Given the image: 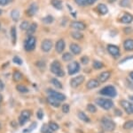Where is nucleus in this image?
<instances>
[{"label":"nucleus","instance_id":"nucleus-1","mask_svg":"<svg viewBox=\"0 0 133 133\" xmlns=\"http://www.w3.org/2000/svg\"><path fill=\"white\" fill-rule=\"evenodd\" d=\"M51 72L58 77H63L65 75V72L62 70L61 64L59 61L52 62V63L51 64Z\"/></svg>","mask_w":133,"mask_h":133},{"label":"nucleus","instance_id":"nucleus-2","mask_svg":"<svg viewBox=\"0 0 133 133\" xmlns=\"http://www.w3.org/2000/svg\"><path fill=\"white\" fill-rule=\"evenodd\" d=\"M101 125H102V128L104 129L105 130H107V131H113V130L115 129V122H113L111 119L107 118V117L102 118Z\"/></svg>","mask_w":133,"mask_h":133},{"label":"nucleus","instance_id":"nucleus-3","mask_svg":"<svg viewBox=\"0 0 133 133\" xmlns=\"http://www.w3.org/2000/svg\"><path fill=\"white\" fill-rule=\"evenodd\" d=\"M99 94H101L103 96H110V97H115L117 95V91L115 89V88L114 86H107V87L103 88L101 90L99 91Z\"/></svg>","mask_w":133,"mask_h":133},{"label":"nucleus","instance_id":"nucleus-4","mask_svg":"<svg viewBox=\"0 0 133 133\" xmlns=\"http://www.w3.org/2000/svg\"><path fill=\"white\" fill-rule=\"evenodd\" d=\"M36 39L35 37L33 36H29L26 38L25 42H24V48L26 51H33L36 48Z\"/></svg>","mask_w":133,"mask_h":133},{"label":"nucleus","instance_id":"nucleus-5","mask_svg":"<svg viewBox=\"0 0 133 133\" xmlns=\"http://www.w3.org/2000/svg\"><path fill=\"white\" fill-rule=\"evenodd\" d=\"M96 104L105 110H109L114 106V103L112 100L106 99V98H98V99H96Z\"/></svg>","mask_w":133,"mask_h":133},{"label":"nucleus","instance_id":"nucleus-6","mask_svg":"<svg viewBox=\"0 0 133 133\" xmlns=\"http://www.w3.org/2000/svg\"><path fill=\"white\" fill-rule=\"evenodd\" d=\"M68 74L69 75H74L76 74L77 72H79L80 70V64L77 62H72L71 63L68 64Z\"/></svg>","mask_w":133,"mask_h":133},{"label":"nucleus","instance_id":"nucleus-7","mask_svg":"<svg viewBox=\"0 0 133 133\" xmlns=\"http://www.w3.org/2000/svg\"><path fill=\"white\" fill-rule=\"evenodd\" d=\"M121 106L125 110V112L128 114H132L133 113V104L130 102L127 101V100H122L121 101Z\"/></svg>","mask_w":133,"mask_h":133},{"label":"nucleus","instance_id":"nucleus-8","mask_svg":"<svg viewBox=\"0 0 133 133\" xmlns=\"http://www.w3.org/2000/svg\"><path fill=\"white\" fill-rule=\"evenodd\" d=\"M83 81H84V76L80 75V76L75 77V78H73L72 80H70V86L75 89V88H77L78 86H80Z\"/></svg>","mask_w":133,"mask_h":133},{"label":"nucleus","instance_id":"nucleus-9","mask_svg":"<svg viewBox=\"0 0 133 133\" xmlns=\"http://www.w3.org/2000/svg\"><path fill=\"white\" fill-rule=\"evenodd\" d=\"M48 93L49 95H50L51 96H52V97L56 98V99H58L59 101H64V100L66 99V96L63 95L62 93H59V92H57L55 90H53V89H48Z\"/></svg>","mask_w":133,"mask_h":133},{"label":"nucleus","instance_id":"nucleus-10","mask_svg":"<svg viewBox=\"0 0 133 133\" xmlns=\"http://www.w3.org/2000/svg\"><path fill=\"white\" fill-rule=\"evenodd\" d=\"M108 53L114 57H118L120 55V49L118 47L115 46V45H108Z\"/></svg>","mask_w":133,"mask_h":133},{"label":"nucleus","instance_id":"nucleus-11","mask_svg":"<svg viewBox=\"0 0 133 133\" xmlns=\"http://www.w3.org/2000/svg\"><path fill=\"white\" fill-rule=\"evenodd\" d=\"M70 27L75 30H76V31H83V30L86 29V25H85L83 21H78L71 22Z\"/></svg>","mask_w":133,"mask_h":133},{"label":"nucleus","instance_id":"nucleus-12","mask_svg":"<svg viewBox=\"0 0 133 133\" xmlns=\"http://www.w3.org/2000/svg\"><path fill=\"white\" fill-rule=\"evenodd\" d=\"M51 48H52V42L50 39H44V41L42 42L41 45V49L44 52H49L51 50Z\"/></svg>","mask_w":133,"mask_h":133},{"label":"nucleus","instance_id":"nucleus-13","mask_svg":"<svg viewBox=\"0 0 133 133\" xmlns=\"http://www.w3.org/2000/svg\"><path fill=\"white\" fill-rule=\"evenodd\" d=\"M38 11V5L36 3H32L29 7L27 10V15L28 16H33L34 14H36V13Z\"/></svg>","mask_w":133,"mask_h":133},{"label":"nucleus","instance_id":"nucleus-14","mask_svg":"<svg viewBox=\"0 0 133 133\" xmlns=\"http://www.w3.org/2000/svg\"><path fill=\"white\" fill-rule=\"evenodd\" d=\"M55 49L58 53H62L65 49V41L63 39H59L56 43V46H55Z\"/></svg>","mask_w":133,"mask_h":133},{"label":"nucleus","instance_id":"nucleus-15","mask_svg":"<svg viewBox=\"0 0 133 133\" xmlns=\"http://www.w3.org/2000/svg\"><path fill=\"white\" fill-rule=\"evenodd\" d=\"M110 76H111L110 72H103L98 76V81L99 82H106L110 78Z\"/></svg>","mask_w":133,"mask_h":133},{"label":"nucleus","instance_id":"nucleus-16","mask_svg":"<svg viewBox=\"0 0 133 133\" xmlns=\"http://www.w3.org/2000/svg\"><path fill=\"white\" fill-rule=\"evenodd\" d=\"M99 86V81L97 80H90L87 82L86 87L88 89H95V88H98Z\"/></svg>","mask_w":133,"mask_h":133},{"label":"nucleus","instance_id":"nucleus-17","mask_svg":"<svg viewBox=\"0 0 133 133\" xmlns=\"http://www.w3.org/2000/svg\"><path fill=\"white\" fill-rule=\"evenodd\" d=\"M97 0H75V2L80 6H85L94 4Z\"/></svg>","mask_w":133,"mask_h":133},{"label":"nucleus","instance_id":"nucleus-18","mask_svg":"<svg viewBox=\"0 0 133 133\" xmlns=\"http://www.w3.org/2000/svg\"><path fill=\"white\" fill-rule=\"evenodd\" d=\"M123 48L127 51H132L133 50V39H131V38L126 39L123 43Z\"/></svg>","mask_w":133,"mask_h":133},{"label":"nucleus","instance_id":"nucleus-19","mask_svg":"<svg viewBox=\"0 0 133 133\" xmlns=\"http://www.w3.org/2000/svg\"><path fill=\"white\" fill-rule=\"evenodd\" d=\"M70 50H71V52L74 54V55H79V54L81 53V50H82V48H81V47L79 46V45L77 44H71L70 45Z\"/></svg>","mask_w":133,"mask_h":133},{"label":"nucleus","instance_id":"nucleus-20","mask_svg":"<svg viewBox=\"0 0 133 133\" xmlns=\"http://www.w3.org/2000/svg\"><path fill=\"white\" fill-rule=\"evenodd\" d=\"M132 21H133V16L130 14H125L121 18V22L126 23V24H128V23H130Z\"/></svg>","mask_w":133,"mask_h":133},{"label":"nucleus","instance_id":"nucleus-21","mask_svg":"<svg viewBox=\"0 0 133 133\" xmlns=\"http://www.w3.org/2000/svg\"><path fill=\"white\" fill-rule=\"evenodd\" d=\"M47 100H48V103L51 105V106H54V107H59L61 106V101H59L58 99L56 98L52 97V96H48V98H47Z\"/></svg>","mask_w":133,"mask_h":133},{"label":"nucleus","instance_id":"nucleus-22","mask_svg":"<svg viewBox=\"0 0 133 133\" xmlns=\"http://www.w3.org/2000/svg\"><path fill=\"white\" fill-rule=\"evenodd\" d=\"M77 115H78L79 119L82 120L83 122H85V123H90V122H91V120H90V118L88 117L84 113L82 112V111H80V112H78V113H77Z\"/></svg>","mask_w":133,"mask_h":133},{"label":"nucleus","instance_id":"nucleus-23","mask_svg":"<svg viewBox=\"0 0 133 133\" xmlns=\"http://www.w3.org/2000/svg\"><path fill=\"white\" fill-rule=\"evenodd\" d=\"M51 5L54 8H56L58 10H61L62 9V2L61 0H51Z\"/></svg>","mask_w":133,"mask_h":133},{"label":"nucleus","instance_id":"nucleus-24","mask_svg":"<svg viewBox=\"0 0 133 133\" xmlns=\"http://www.w3.org/2000/svg\"><path fill=\"white\" fill-rule=\"evenodd\" d=\"M98 10L101 14H108V7H107V5H104V4H99V5H98Z\"/></svg>","mask_w":133,"mask_h":133},{"label":"nucleus","instance_id":"nucleus-25","mask_svg":"<svg viewBox=\"0 0 133 133\" xmlns=\"http://www.w3.org/2000/svg\"><path fill=\"white\" fill-rule=\"evenodd\" d=\"M11 38H12V44L14 45L16 43V39H17V32L15 27H12V29H11Z\"/></svg>","mask_w":133,"mask_h":133},{"label":"nucleus","instance_id":"nucleus-26","mask_svg":"<svg viewBox=\"0 0 133 133\" xmlns=\"http://www.w3.org/2000/svg\"><path fill=\"white\" fill-rule=\"evenodd\" d=\"M11 16H12V19L14 20V21H17L20 18V12H19L18 9H14L12 11L11 13Z\"/></svg>","mask_w":133,"mask_h":133},{"label":"nucleus","instance_id":"nucleus-27","mask_svg":"<svg viewBox=\"0 0 133 133\" xmlns=\"http://www.w3.org/2000/svg\"><path fill=\"white\" fill-rule=\"evenodd\" d=\"M36 28H37V24H36V23H32L31 25H29V28H28V30H27L28 34H29V35L33 34L34 32L36 31Z\"/></svg>","mask_w":133,"mask_h":133},{"label":"nucleus","instance_id":"nucleus-28","mask_svg":"<svg viewBox=\"0 0 133 133\" xmlns=\"http://www.w3.org/2000/svg\"><path fill=\"white\" fill-rule=\"evenodd\" d=\"M71 36H72L73 38H75V39H82V38H83V35L81 33V32H79V31L72 32Z\"/></svg>","mask_w":133,"mask_h":133},{"label":"nucleus","instance_id":"nucleus-29","mask_svg":"<svg viewBox=\"0 0 133 133\" xmlns=\"http://www.w3.org/2000/svg\"><path fill=\"white\" fill-rule=\"evenodd\" d=\"M12 78H14V81H19V80H21V79H22V74H21L19 71H16V72H14Z\"/></svg>","mask_w":133,"mask_h":133},{"label":"nucleus","instance_id":"nucleus-30","mask_svg":"<svg viewBox=\"0 0 133 133\" xmlns=\"http://www.w3.org/2000/svg\"><path fill=\"white\" fill-rule=\"evenodd\" d=\"M16 89H17V90L20 92V93H27V92H29V89H28L27 88L23 85H18L16 87Z\"/></svg>","mask_w":133,"mask_h":133},{"label":"nucleus","instance_id":"nucleus-31","mask_svg":"<svg viewBox=\"0 0 133 133\" xmlns=\"http://www.w3.org/2000/svg\"><path fill=\"white\" fill-rule=\"evenodd\" d=\"M48 126H49V128L51 129L52 131H55V130H58L59 129V126L58 125L57 123H53V122H51L50 123L48 124Z\"/></svg>","mask_w":133,"mask_h":133},{"label":"nucleus","instance_id":"nucleus-32","mask_svg":"<svg viewBox=\"0 0 133 133\" xmlns=\"http://www.w3.org/2000/svg\"><path fill=\"white\" fill-rule=\"evenodd\" d=\"M87 110L91 113H94L97 112V108H96V106L92 104H88L87 105Z\"/></svg>","mask_w":133,"mask_h":133},{"label":"nucleus","instance_id":"nucleus-33","mask_svg":"<svg viewBox=\"0 0 133 133\" xmlns=\"http://www.w3.org/2000/svg\"><path fill=\"white\" fill-rule=\"evenodd\" d=\"M53 17L51 16V15H47V16H45L44 18H43V21H44V23H46V24H49V23H51L53 21Z\"/></svg>","mask_w":133,"mask_h":133},{"label":"nucleus","instance_id":"nucleus-34","mask_svg":"<svg viewBox=\"0 0 133 133\" xmlns=\"http://www.w3.org/2000/svg\"><path fill=\"white\" fill-rule=\"evenodd\" d=\"M21 116H23V117H25L26 119L29 120V118H30V116H31V112L29 110H23L22 112H21Z\"/></svg>","mask_w":133,"mask_h":133},{"label":"nucleus","instance_id":"nucleus-35","mask_svg":"<svg viewBox=\"0 0 133 133\" xmlns=\"http://www.w3.org/2000/svg\"><path fill=\"white\" fill-rule=\"evenodd\" d=\"M51 83H52L53 85L55 86V87H57L58 89H62V84L61 83V81H59V80H57V79H52V80H51Z\"/></svg>","mask_w":133,"mask_h":133},{"label":"nucleus","instance_id":"nucleus-36","mask_svg":"<svg viewBox=\"0 0 133 133\" xmlns=\"http://www.w3.org/2000/svg\"><path fill=\"white\" fill-rule=\"evenodd\" d=\"M133 128V121H127L123 124V129L125 130H130Z\"/></svg>","mask_w":133,"mask_h":133},{"label":"nucleus","instance_id":"nucleus-37","mask_svg":"<svg viewBox=\"0 0 133 133\" xmlns=\"http://www.w3.org/2000/svg\"><path fill=\"white\" fill-rule=\"evenodd\" d=\"M103 66H104V64H103V63H101V62H99V61H94L93 67L95 68V69L99 70V69H101V68H103Z\"/></svg>","mask_w":133,"mask_h":133},{"label":"nucleus","instance_id":"nucleus-38","mask_svg":"<svg viewBox=\"0 0 133 133\" xmlns=\"http://www.w3.org/2000/svg\"><path fill=\"white\" fill-rule=\"evenodd\" d=\"M29 21H23L21 23L20 28H21V30H22V31H27L28 28H29Z\"/></svg>","mask_w":133,"mask_h":133},{"label":"nucleus","instance_id":"nucleus-39","mask_svg":"<svg viewBox=\"0 0 133 133\" xmlns=\"http://www.w3.org/2000/svg\"><path fill=\"white\" fill-rule=\"evenodd\" d=\"M72 58H73V56H72V55L70 53H65L63 55H62V59H63L64 61H66V62L70 61Z\"/></svg>","mask_w":133,"mask_h":133},{"label":"nucleus","instance_id":"nucleus-40","mask_svg":"<svg viewBox=\"0 0 133 133\" xmlns=\"http://www.w3.org/2000/svg\"><path fill=\"white\" fill-rule=\"evenodd\" d=\"M41 131L43 133H52V130H51V129L49 128V126L47 125V124H44V125L43 126Z\"/></svg>","mask_w":133,"mask_h":133},{"label":"nucleus","instance_id":"nucleus-41","mask_svg":"<svg viewBox=\"0 0 133 133\" xmlns=\"http://www.w3.org/2000/svg\"><path fill=\"white\" fill-rule=\"evenodd\" d=\"M130 5V0H121L120 2V5L123 7H128Z\"/></svg>","mask_w":133,"mask_h":133},{"label":"nucleus","instance_id":"nucleus-42","mask_svg":"<svg viewBox=\"0 0 133 133\" xmlns=\"http://www.w3.org/2000/svg\"><path fill=\"white\" fill-rule=\"evenodd\" d=\"M36 125H37V124H36V123H32L31 125L29 126V128H28V130H24V132L26 133V132H31V131H33L34 129H36Z\"/></svg>","mask_w":133,"mask_h":133},{"label":"nucleus","instance_id":"nucleus-43","mask_svg":"<svg viewBox=\"0 0 133 133\" xmlns=\"http://www.w3.org/2000/svg\"><path fill=\"white\" fill-rule=\"evenodd\" d=\"M12 61H14V63L18 64V65H21V64H22V60H21L19 56H14V59H12Z\"/></svg>","mask_w":133,"mask_h":133},{"label":"nucleus","instance_id":"nucleus-44","mask_svg":"<svg viewBox=\"0 0 133 133\" xmlns=\"http://www.w3.org/2000/svg\"><path fill=\"white\" fill-rule=\"evenodd\" d=\"M27 121H28V119H26L25 117H23V116H21V115H20V117H19V123H20L21 126L24 125V124L27 123Z\"/></svg>","mask_w":133,"mask_h":133},{"label":"nucleus","instance_id":"nucleus-45","mask_svg":"<svg viewBox=\"0 0 133 133\" xmlns=\"http://www.w3.org/2000/svg\"><path fill=\"white\" fill-rule=\"evenodd\" d=\"M62 111H63V113H68L69 112V106H68V104L63 105V106H62Z\"/></svg>","mask_w":133,"mask_h":133},{"label":"nucleus","instance_id":"nucleus-46","mask_svg":"<svg viewBox=\"0 0 133 133\" xmlns=\"http://www.w3.org/2000/svg\"><path fill=\"white\" fill-rule=\"evenodd\" d=\"M36 116H37V118L39 120H42L43 117H44V113H43L42 110H38L37 113H36Z\"/></svg>","mask_w":133,"mask_h":133},{"label":"nucleus","instance_id":"nucleus-47","mask_svg":"<svg viewBox=\"0 0 133 133\" xmlns=\"http://www.w3.org/2000/svg\"><path fill=\"white\" fill-rule=\"evenodd\" d=\"M81 62H82L83 64H88V63H89V58L87 56H83L81 58Z\"/></svg>","mask_w":133,"mask_h":133},{"label":"nucleus","instance_id":"nucleus-48","mask_svg":"<svg viewBox=\"0 0 133 133\" xmlns=\"http://www.w3.org/2000/svg\"><path fill=\"white\" fill-rule=\"evenodd\" d=\"M12 0H0V5H6L10 3Z\"/></svg>","mask_w":133,"mask_h":133},{"label":"nucleus","instance_id":"nucleus-49","mask_svg":"<svg viewBox=\"0 0 133 133\" xmlns=\"http://www.w3.org/2000/svg\"><path fill=\"white\" fill-rule=\"evenodd\" d=\"M125 32H126V33H127V32L130 33V32H131V30H130V28H125Z\"/></svg>","mask_w":133,"mask_h":133},{"label":"nucleus","instance_id":"nucleus-50","mask_svg":"<svg viewBox=\"0 0 133 133\" xmlns=\"http://www.w3.org/2000/svg\"><path fill=\"white\" fill-rule=\"evenodd\" d=\"M11 125L12 126V127H17V124L15 123H14V122H12V123H11Z\"/></svg>","mask_w":133,"mask_h":133},{"label":"nucleus","instance_id":"nucleus-51","mask_svg":"<svg viewBox=\"0 0 133 133\" xmlns=\"http://www.w3.org/2000/svg\"><path fill=\"white\" fill-rule=\"evenodd\" d=\"M116 113H117V115H119V116H120V115H122V112H121V111L116 110Z\"/></svg>","mask_w":133,"mask_h":133},{"label":"nucleus","instance_id":"nucleus-52","mask_svg":"<svg viewBox=\"0 0 133 133\" xmlns=\"http://www.w3.org/2000/svg\"><path fill=\"white\" fill-rule=\"evenodd\" d=\"M130 79H131V80H133V72H131L130 73Z\"/></svg>","mask_w":133,"mask_h":133},{"label":"nucleus","instance_id":"nucleus-53","mask_svg":"<svg viewBox=\"0 0 133 133\" xmlns=\"http://www.w3.org/2000/svg\"><path fill=\"white\" fill-rule=\"evenodd\" d=\"M116 0H108V2L109 3H114V2H115Z\"/></svg>","mask_w":133,"mask_h":133},{"label":"nucleus","instance_id":"nucleus-54","mask_svg":"<svg viewBox=\"0 0 133 133\" xmlns=\"http://www.w3.org/2000/svg\"><path fill=\"white\" fill-rule=\"evenodd\" d=\"M130 100H133V96H130Z\"/></svg>","mask_w":133,"mask_h":133},{"label":"nucleus","instance_id":"nucleus-55","mask_svg":"<svg viewBox=\"0 0 133 133\" xmlns=\"http://www.w3.org/2000/svg\"><path fill=\"white\" fill-rule=\"evenodd\" d=\"M0 101H1V96H0Z\"/></svg>","mask_w":133,"mask_h":133},{"label":"nucleus","instance_id":"nucleus-56","mask_svg":"<svg viewBox=\"0 0 133 133\" xmlns=\"http://www.w3.org/2000/svg\"><path fill=\"white\" fill-rule=\"evenodd\" d=\"M0 14H1V10H0Z\"/></svg>","mask_w":133,"mask_h":133},{"label":"nucleus","instance_id":"nucleus-57","mask_svg":"<svg viewBox=\"0 0 133 133\" xmlns=\"http://www.w3.org/2000/svg\"><path fill=\"white\" fill-rule=\"evenodd\" d=\"M0 128H1V125H0Z\"/></svg>","mask_w":133,"mask_h":133}]
</instances>
